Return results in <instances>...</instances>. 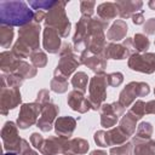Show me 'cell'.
I'll return each mask as SVG.
<instances>
[{
	"label": "cell",
	"instance_id": "6da1fadb",
	"mask_svg": "<svg viewBox=\"0 0 155 155\" xmlns=\"http://www.w3.org/2000/svg\"><path fill=\"white\" fill-rule=\"evenodd\" d=\"M33 8L22 0L0 2V23L10 27H24L34 19Z\"/></svg>",
	"mask_w": 155,
	"mask_h": 155
},
{
	"label": "cell",
	"instance_id": "7a4b0ae2",
	"mask_svg": "<svg viewBox=\"0 0 155 155\" xmlns=\"http://www.w3.org/2000/svg\"><path fill=\"white\" fill-rule=\"evenodd\" d=\"M40 24L31 22L18 29V39L11 52L18 59L28 58L40 48Z\"/></svg>",
	"mask_w": 155,
	"mask_h": 155
},
{
	"label": "cell",
	"instance_id": "3957f363",
	"mask_svg": "<svg viewBox=\"0 0 155 155\" xmlns=\"http://www.w3.org/2000/svg\"><path fill=\"white\" fill-rule=\"evenodd\" d=\"M109 22H105L98 17H92L88 23V38L86 42V50L92 54H102L107 46V36L104 30L108 29Z\"/></svg>",
	"mask_w": 155,
	"mask_h": 155
},
{
	"label": "cell",
	"instance_id": "277c9868",
	"mask_svg": "<svg viewBox=\"0 0 155 155\" xmlns=\"http://www.w3.org/2000/svg\"><path fill=\"white\" fill-rule=\"evenodd\" d=\"M65 5L67 1H58L53 8L46 12V18L44 21L45 27L56 29L61 38H68L71 29V23L65 13Z\"/></svg>",
	"mask_w": 155,
	"mask_h": 155
},
{
	"label": "cell",
	"instance_id": "5b68a950",
	"mask_svg": "<svg viewBox=\"0 0 155 155\" xmlns=\"http://www.w3.org/2000/svg\"><path fill=\"white\" fill-rule=\"evenodd\" d=\"M107 74H96L91 78L88 84V102L92 110H99L104 101L107 99Z\"/></svg>",
	"mask_w": 155,
	"mask_h": 155
},
{
	"label": "cell",
	"instance_id": "8992f818",
	"mask_svg": "<svg viewBox=\"0 0 155 155\" xmlns=\"http://www.w3.org/2000/svg\"><path fill=\"white\" fill-rule=\"evenodd\" d=\"M150 92V86L142 81H131L127 84L119 94V103L126 108L136 102L137 97H145Z\"/></svg>",
	"mask_w": 155,
	"mask_h": 155
},
{
	"label": "cell",
	"instance_id": "52a82bcc",
	"mask_svg": "<svg viewBox=\"0 0 155 155\" xmlns=\"http://www.w3.org/2000/svg\"><path fill=\"white\" fill-rule=\"evenodd\" d=\"M1 139L5 151H13L19 154L23 138L18 134V126L13 121H6L1 128Z\"/></svg>",
	"mask_w": 155,
	"mask_h": 155
},
{
	"label": "cell",
	"instance_id": "ba28073f",
	"mask_svg": "<svg viewBox=\"0 0 155 155\" xmlns=\"http://www.w3.org/2000/svg\"><path fill=\"white\" fill-rule=\"evenodd\" d=\"M128 138L130 137L126 136L119 127H113V128H109L108 131L99 130L93 136L96 144L102 148H107L110 145H115V147L121 145V144L126 143Z\"/></svg>",
	"mask_w": 155,
	"mask_h": 155
},
{
	"label": "cell",
	"instance_id": "9c48e42d",
	"mask_svg": "<svg viewBox=\"0 0 155 155\" xmlns=\"http://www.w3.org/2000/svg\"><path fill=\"white\" fill-rule=\"evenodd\" d=\"M41 114V105L36 102L23 103L19 108V114L17 117V126L21 130H25L35 125Z\"/></svg>",
	"mask_w": 155,
	"mask_h": 155
},
{
	"label": "cell",
	"instance_id": "30bf717a",
	"mask_svg": "<svg viewBox=\"0 0 155 155\" xmlns=\"http://www.w3.org/2000/svg\"><path fill=\"white\" fill-rule=\"evenodd\" d=\"M127 65L133 71H139L143 74H153L155 71V53L153 52L134 53L128 58Z\"/></svg>",
	"mask_w": 155,
	"mask_h": 155
},
{
	"label": "cell",
	"instance_id": "8fae6325",
	"mask_svg": "<svg viewBox=\"0 0 155 155\" xmlns=\"http://www.w3.org/2000/svg\"><path fill=\"white\" fill-rule=\"evenodd\" d=\"M98 111L101 114V125L104 128H113L117 124L120 116L124 115L125 108L119 102H113L110 104L103 103Z\"/></svg>",
	"mask_w": 155,
	"mask_h": 155
},
{
	"label": "cell",
	"instance_id": "7c38bea8",
	"mask_svg": "<svg viewBox=\"0 0 155 155\" xmlns=\"http://www.w3.org/2000/svg\"><path fill=\"white\" fill-rule=\"evenodd\" d=\"M22 103L19 88L17 87H1L0 91V113L6 116L10 110L15 109Z\"/></svg>",
	"mask_w": 155,
	"mask_h": 155
},
{
	"label": "cell",
	"instance_id": "4fadbf2b",
	"mask_svg": "<svg viewBox=\"0 0 155 155\" xmlns=\"http://www.w3.org/2000/svg\"><path fill=\"white\" fill-rule=\"evenodd\" d=\"M69 138L61 136H51L45 139L41 149L39 150L42 155H62L69 153Z\"/></svg>",
	"mask_w": 155,
	"mask_h": 155
},
{
	"label": "cell",
	"instance_id": "5bb4252c",
	"mask_svg": "<svg viewBox=\"0 0 155 155\" xmlns=\"http://www.w3.org/2000/svg\"><path fill=\"white\" fill-rule=\"evenodd\" d=\"M80 64H81L80 56H78L75 52L59 56V62H58V64H57V67L53 71V75L63 76V78L67 79L76 70V68Z\"/></svg>",
	"mask_w": 155,
	"mask_h": 155
},
{
	"label": "cell",
	"instance_id": "9a60e30c",
	"mask_svg": "<svg viewBox=\"0 0 155 155\" xmlns=\"http://www.w3.org/2000/svg\"><path fill=\"white\" fill-rule=\"evenodd\" d=\"M59 113V107L54 103H47L41 107V114L36 122V126L42 132H50L52 127L54 126V122L57 120Z\"/></svg>",
	"mask_w": 155,
	"mask_h": 155
},
{
	"label": "cell",
	"instance_id": "2e32d148",
	"mask_svg": "<svg viewBox=\"0 0 155 155\" xmlns=\"http://www.w3.org/2000/svg\"><path fill=\"white\" fill-rule=\"evenodd\" d=\"M91 18L92 17L81 16L76 22V29L73 36V47L75 52L81 53L82 51L86 50V42L88 38V23Z\"/></svg>",
	"mask_w": 155,
	"mask_h": 155
},
{
	"label": "cell",
	"instance_id": "e0dca14e",
	"mask_svg": "<svg viewBox=\"0 0 155 155\" xmlns=\"http://www.w3.org/2000/svg\"><path fill=\"white\" fill-rule=\"evenodd\" d=\"M80 62L90 68L94 74H104L108 64V59L104 58L103 54H92L87 50L80 53Z\"/></svg>",
	"mask_w": 155,
	"mask_h": 155
},
{
	"label": "cell",
	"instance_id": "ac0fdd59",
	"mask_svg": "<svg viewBox=\"0 0 155 155\" xmlns=\"http://www.w3.org/2000/svg\"><path fill=\"white\" fill-rule=\"evenodd\" d=\"M42 47L45 51L48 53H58L62 48V40L59 33L51 28V27H45L42 30Z\"/></svg>",
	"mask_w": 155,
	"mask_h": 155
},
{
	"label": "cell",
	"instance_id": "d6986e66",
	"mask_svg": "<svg viewBox=\"0 0 155 155\" xmlns=\"http://www.w3.org/2000/svg\"><path fill=\"white\" fill-rule=\"evenodd\" d=\"M67 103L74 111H78L80 114H85L91 109L90 102H88L87 97H85V93H82L78 90H73L68 93Z\"/></svg>",
	"mask_w": 155,
	"mask_h": 155
},
{
	"label": "cell",
	"instance_id": "ffe728a7",
	"mask_svg": "<svg viewBox=\"0 0 155 155\" xmlns=\"http://www.w3.org/2000/svg\"><path fill=\"white\" fill-rule=\"evenodd\" d=\"M76 128V119L73 116H59L54 122V131L57 136L70 138Z\"/></svg>",
	"mask_w": 155,
	"mask_h": 155
},
{
	"label": "cell",
	"instance_id": "44dd1931",
	"mask_svg": "<svg viewBox=\"0 0 155 155\" xmlns=\"http://www.w3.org/2000/svg\"><path fill=\"white\" fill-rule=\"evenodd\" d=\"M115 5L117 6L119 16L122 19H127V18L132 17L134 13L142 11L143 1H140V0H120V1H116Z\"/></svg>",
	"mask_w": 155,
	"mask_h": 155
},
{
	"label": "cell",
	"instance_id": "7402d4cb",
	"mask_svg": "<svg viewBox=\"0 0 155 155\" xmlns=\"http://www.w3.org/2000/svg\"><path fill=\"white\" fill-rule=\"evenodd\" d=\"M128 27L124 19H116L107 31V39L110 42H117L125 40Z\"/></svg>",
	"mask_w": 155,
	"mask_h": 155
},
{
	"label": "cell",
	"instance_id": "603a6c76",
	"mask_svg": "<svg viewBox=\"0 0 155 155\" xmlns=\"http://www.w3.org/2000/svg\"><path fill=\"white\" fill-rule=\"evenodd\" d=\"M102 54L107 59H117V61L130 58V56H131L130 52L127 51V48L122 44H117V42H109L105 46Z\"/></svg>",
	"mask_w": 155,
	"mask_h": 155
},
{
	"label": "cell",
	"instance_id": "cb8c5ba5",
	"mask_svg": "<svg viewBox=\"0 0 155 155\" xmlns=\"http://www.w3.org/2000/svg\"><path fill=\"white\" fill-rule=\"evenodd\" d=\"M19 59L15 57L11 51H2L0 53V69L4 74L15 73L17 70Z\"/></svg>",
	"mask_w": 155,
	"mask_h": 155
},
{
	"label": "cell",
	"instance_id": "d4e9b609",
	"mask_svg": "<svg viewBox=\"0 0 155 155\" xmlns=\"http://www.w3.org/2000/svg\"><path fill=\"white\" fill-rule=\"evenodd\" d=\"M134 155H155V139L140 140L132 138Z\"/></svg>",
	"mask_w": 155,
	"mask_h": 155
},
{
	"label": "cell",
	"instance_id": "484cf974",
	"mask_svg": "<svg viewBox=\"0 0 155 155\" xmlns=\"http://www.w3.org/2000/svg\"><path fill=\"white\" fill-rule=\"evenodd\" d=\"M119 15V10L117 6L115 5V2H102L97 6V16L98 18L109 22L114 18H116V16Z\"/></svg>",
	"mask_w": 155,
	"mask_h": 155
},
{
	"label": "cell",
	"instance_id": "4316f807",
	"mask_svg": "<svg viewBox=\"0 0 155 155\" xmlns=\"http://www.w3.org/2000/svg\"><path fill=\"white\" fill-rule=\"evenodd\" d=\"M137 121H138V119H137L134 115H132L130 111H127V113L124 114L122 117L120 119L117 127H119L126 136L131 137V136H133V133L136 132Z\"/></svg>",
	"mask_w": 155,
	"mask_h": 155
},
{
	"label": "cell",
	"instance_id": "83f0119b",
	"mask_svg": "<svg viewBox=\"0 0 155 155\" xmlns=\"http://www.w3.org/2000/svg\"><path fill=\"white\" fill-rule=\"evenodd\" d=\"M88 149H90V144L84 138L75 137L69 140V153L74 155H84L88 151Z\"/></svg>",
	"mask_w": 155,
	"mask_h": 155
},
{
	"label": "cell",
	"instance_id": "f1b7e54d",
	"mask_svg": "<svg viewBox=\"0 0 155 155\" xmlns=\"http://www.w3.org/2000/svg\"><path fill=\"white\" fill-rule=\"evenodd\" d=\"M24 78L18 73H10L1 75V87H17L19 88L23 82Z\"/></svg>",
	"mask_w": 155,
	"mask_h": 155
},
{
	"label": "cell",
	"instance_id": "f546056e",
	"mask_svg": "<svg viewBox=\"0 0 155 155\" xmlns=\"http://www.w3.org/2000/svg\"><path fill=\"white\" fill-rule=\"evenodd\" d=\"M87 82L88 76L85 71H76L71 78V86L74 87V90H78L82 93L87 91Z\"/></svg>",
	"mask_w": 155,
	"mask_h": 155
},
{
	"label": "cell",
	"instance_id": "4dcf8cb0",
	"mask_svg": "<svg viewBox=\"0 0 155 155\" xmlns=\"http://www.w3.org/2000/svg\"><path fill=\"white\" fill-rule=\"evenodd\" d=\"M13 27L10 25H0V46L2 48H8L13 41Z\"/></svg>",
	"mask_w": 155,
	"mask_h": 155
},
{
	"label": "cell",
	"instance_id": "1f68e13d",
	"mask_svg": "<svg viewBox=\"0 0 155 155\" xmlns=\"http://www.w3.org/2000/svg\"><path fill=\"white\" fill-rule=\"evenodd\" d=\"M15 73L21 74L24 79H33V78L36 76L38 69H36L33 64H29L28 62H25V61H23V59H19L17 70H16Z\"/></svg>",
	"mask_w": 155,
	"mask_h": 155
},
{
	"label": "cell",
	"instance_id": "d6a6232c",
	"mask_svg": "<svg viewBox=\"0 0 155 155\" xmlns=\"http://www.w3.org/2000/svg\"><path fill=\"white\" fill-rule=\"evenodd\" d=\"M132 39H133V46H134L136 53H145L148 51L150 46V41L145 34L137 33Z\"/></svg>",
	"mask_w": 155,
	"mask_h": 155
},
{
	"label": "cell",
	"instance_id": "836d02e7",
	"mask_svg": "<svg viewBox=\"0 0 155 155\" xmlns=\"http://www.w3.org/2000/svg\"><path fill=\"white\" fill-rule=\"evenodd\" d=\"M153 125L148 121H143L137 126V131L136 134L133 136V138L136 139H140V140H147L150 139L153 136Z\"/></svg>",
	"mask_w": 155,
	"mask_h": 155
},
{
	"label": "cell",
	"instance_id": "e575fe53",
	"mask_svg": "<svg viewBox=\"0 0 155 155\" xmlns=\"http://www.w3.org/2000/svg\"><path fill=\"white\" fill-rule=\"evenodd\" d=\"M50 88L54 93H64L68 91V80L63 76L53 75L52 80L50 81Z\"/></svg>",
	"mask_w": 155,
	"mask_h": 155
},
{
	"label": "cell",
	"instance_id": "d590c367",
	"mask_svg": "<svg viewBox=\"0 0 155 155\" xmlns=\"http://www.w3.org/2000/svg\"><path fill=\"white\" fill-rule=\"evenodd\" d=\"M58 0H30L28 5L36 11H44V10H51L57 5Z\"/></svg>",
	"mask_w": 155,
	"mask_h": 155
},
{
	"label": "cell",
	"instance_id": "8d00e7d4",
	"mask_svg": "<svg viewBox=\"0 0 155 155\" xmlns=\"http://www.w3.org/2000/svg\"><path fill=\"white\" fill-rule=\"evenodd\" d=\"M109 155H134L132 142H126L121 145H116V147L110 148Z\"/></svg>",
	"mask_w": 155,
	"mask_h": 155
},
{
	"label": "cell",
	"instance_id": "74e56055",
	"mask_svg": "<svg viewBox=\"0 0 155 155\" xmlns=\"http://www.w3.org/2000/svg\"><path fill=\"white\" fill-rule=\"evenodd\" d=\"M30 62H31V64L38 69V68H44V67H46V64H47V56H46V53L45 52H42V51H36V52H34L30 57Z\"/></svg>",
	"mask_w": 155,
	"mask_h": 155
},
{
	"label": "cell",
	"instance_id": "f35d334b",
	"mask_svg": "<svg viewBox=\"0 0 155 155\" xmlns=\"http://www.w3.org/2000/svg\"><path fill=\"white\" fill-rule=\"evenodd\" d=\"M132 115H134L138 120H140L144 115H145V103L142 101V99H138V101H136L133 104H132V107L130 108V110H128Z\"/></svg>",
	"mask_w": 155,
	"mask_h": 155
},
{
	"label": "cell",
	"instance_id": "ab89813d",
	"mask_svg": "<svg viewBox=\"0 0 155 155\" xmlns=\"http://www.w3.org/2000/svg\"><path fill=\"white\" fill-rule=\"evenodd\" d=\"M107 80H108V85H110L111 87H117L124 82V74L120 71L107 74Z\"/></svg>",
	"mask_w": 155,
	"mask_h": 155
},
{
	"label": "cell",
	"instance_id": "60d3db41",
	"mask_svg": "<svg viewBox=\"0 0 155 155\" xmlns=\"http://www.w3.org/2000/svg\"><path fill=\"white\" fill-rule=\"evenodd\" d=\"M94 6H96V2L94 1H81L80 2V12H81V16L92 17V15L94 12Z\"/></svg>",
	"mask_w": 155,
	"mask_h": 155
},
{
	"label": "cell",
	"instance_id": "b9f144b4",
	"mask_svg": "<svg viewBox=\"0 0 155 155\" xmlns=\"http://www.w3.org/2000/svg\"><path fill=\"white\" fill-rule=\"evenodd\" d=\"M35 102L38 104H40L41 107L45 105V104H47V103H50V92H48V90H46V88L40 90L38 92V94H36Z\"/></svg>",
	"mask_w": 155,
	"mask_h": 155
},
{
	"label": "cell",
	"instance_id": "7bdbcfd3",
	"mask_svg": "<svg viewBox=\"0 0 155 155\" xmlns=\"http://www.w3.org/2000/svg\"><path fill=\"white\" fill-rule=\"evenodd\" d=\"M44 142H45V138H44L40 133L33 132V133L30 134V144H31L35 149L40 150L41 147H42V144H44Z\"/></svg>",
	"mask_w": 155,
	"mask_h": 155
},
{
	"label": "cell",
	"instance_id": "ee69618b",
	"mask_svg": "<svg viewBox=\"0 0 155 155\" xmlns=\"http://www.w3.org/2000/svg\"><path fill=\"white\" fill-rule=\"evenodd\" d=\"M143 30L147 35H154L155 34V18H149L144 23Z\"/></svg>",
	"mask_w": 155,
	"mask_h": 155
},
{
	"label": "cell",
	"instance_id": "f6af8a7d",
	"mask_svg": "<svg viewBox=\"0 0 155 155\" xmlns=\"http://www.w3.org/2000/svg\"><path fill=\"white\" fill-rule=\"evenodd\" d=\"M19 154L21 155H39V153H36L34 149L30 148L28 140H25V139H23V142H22V148H21Z\"/></svg>",
	"mask_w": 155,
	"mask_h": 155
},
{
	"label": "cell",
	"instance_id": "bcb514c9",
	"mask_svg": "<svg viewBox=\"0 0 155 155\" xmlns=\"http://www.w3.org/2000/svg\"><path fill=\"white\" fill-rule=\"evenodd\" d=\"M122 45L127 48V51L130 52V54H134L136 53V50H134V46H133V39L132 38H126L124 41H122ZM130 56V57H131Z\"/></svg>",
	"mask_w": 155,
	"mask_h": 155
},
{
	"label": "cell",
	"instance_id": "7dc6e473",
	"mask_svg": "<svg viewBox=\"0 0 155 155\" xmlns=\"http://www.w3.org/2000/svg\"><path fill=\"white\" fill-rule=\"evenodd\" d=\"M132 22L136 24V25H139V24H143L144 23V11H139L137 13H134L132 17Z\"/></svg>",
	"mask_w": 155,
	"mask_h": 155
},
{
	"label": "cell",
	"instance_id": "c3c4849f",
	"mask_svg": "<svg viewBox=\"0 0 155 155\" xmlns=\"http://www.w3.org/2000/svg\"><path fill=\"white\" fill-rule=\"evenodd\" d=\"M45 18H46V12H45V11H35L33 22L40 24L42 21H45Z\"/></svg>",
	"mask_w": 155,
	"mask_h": 155
},
{
	"label": "cell",
	"instance_id": "681fc988",
	"mask_svg": "<svg viewBox=\"0 0 155 155\" xmlns=\"http://www.w3.org/2000/svg\"><path fill=\"white\" fill-rule=\"evenodd\" d=\"M145 114H155V99L145 103Z\"/></svg>",
	"mask_w": 155,
	"mask_h": 155
},
{
	"label": "cell",
	"instance_id": "f907efd6",
	"mask_svg": "<svg viewBox=\"0 0 155 155\" xmlns=\"http://www.w3.org/2000/svg\"><path fill=\"white\" fill-rule=\"evenodd\" d=\"M90 155H108V154L104 150H93L90 153Z\"/></svg>",
	"mask_w": 155,
	"mask_h": 155
},
{
	"label": "cell",
	"instance_id": "816d5d0a",
	"mask_svg": "<svg viewBox=\"0 0 155 155\" xmlns=\"http://www.w3.org/2000/svg\"><path fill=\"white\" fill-rule=\"evenodd\" d=\"M148 6L151 8V10H155V0H150L148 2Z\"/></svg>",
	"mask_w": 155,
	"mask_h": 155
},
{
	"label": "cell",
	"instance_id": "f5cc1de1",
	"mask_svg": "<svg viewBox=\"0 0 155 155\" xmlns=\"http://www.w3.org/2000/svg\"><path fill=\"white\" fill-rule=\"evenodd\" d=\"M2 155H17V153H13V151H6V153H4Z\"/></svg>",
	"mask_w": 155,
	"mask_h": 155
},
{
	"label": "cell",
	"instance_id": "db71d44e",
	"mask_svg": "<svg viewBox=\"0 0 155 155\" xmlns=\"http://www.w3.org/2000/svg\"><path fill=\"white\" fill-rule=\"evenodd\" d=\"M62 155H74V154H71V153H64V154H62Z\"/></svg>",
	"mask_w": 155,
	"mask_h": 155
},
{
	"label": "cell",
	"instance_id": "11a10c76",
	"mask_svg": "<svg viewBox=\"0 0 155 155\" xmlns=\"http://www.w3.org/2000/svg\"><path fill=\"white\" fill-rule=\"evenodd\" d=\"M154 45H155V40H154Z\"/></svg>",
	"mask_w": 155,
	"mask_h": 155
},
{
	"label": "cell",
	"instance_id": "9f6ffc18",
	"mask_svg": "<svg viewBox=\"0 0 155 155\" xmlns=\"http://www.w3.org/2000/svg\"><path fill=\"white\" fill-rule=\"evenodd\" d=\"M154 94H155V90H154Z\"/></svg>",
	"mask_w": 155,
	"mask_h": 155
}]
</instances>
